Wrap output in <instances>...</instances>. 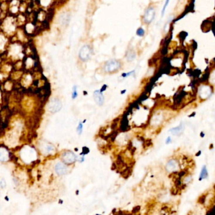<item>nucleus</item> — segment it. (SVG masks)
<instances>
[{"mask_svg":"<svg viewBox=\"0 0 215 215\" xmlns=\"http://www.w3.org/2000/svg\"><path fill=\"white\" fill-rule=\"evenodd\" d=\"M211 90L210 87L206 86V85L202 86L199 90V94L202 99H206L211 94Z\"/></svg>","mask_w":215,"mask_h":215,"instance_id":"9","label":"nucleus"},{"mask_svg":"<svg viewBox=\"0 0 215 215\" xmlns=\"http://www.w3.org/2000/svg\"><path fill=\"white\" fill-rule=\"evenodd\" d=\"M77 96H78V93H77V87L76 86H74L73 88V92H72V99H76Z\"/></svg>","mask_w":215,"mask_h":215,"instance_id":"16","label":"nucleus"},{"mask_svg":"<svg viewBox=\"0 0 215 215\" xmlns=\"http://www.w3.org/2000/svg\"><path fill=\"white\" fill-rule=\"evenodd\" d=\"M170 3V1H165V5H164V7H163V9H162V10H161V16H162V17H163V16L164 15L165 10H166V8H167V6H168V3Z\"/></svg>","mask_w":215,"mask_h":215,"instance_id":"19","label":"nucleus"},{"mask_svg":"<svg viewBox=\"0 0 215 215\" xmlns=\"http://www.w3.org/2000/svg\"><path fill=\"white\" fill-rule=\"evenodd\" d=\"M182 130H183V126L182 125H180L177 127L170 129L169 131L173 135H178L182 132Z\"/></svg>","mask_w":215,"mask_h":215,"instance_id":"12","label":"nucleus"},{"mask_svg":"<svg viewBox=\"0 0 215 215\" xmlns=\"http://www.w3.org/2000/svg\"><path fill=\"white\" fill-rule=\"evenodd\" d=\"M178 167H179V165H178L176 160H170L166 165V169L170 172H173L177 170L178 169Z\"/></svg>","mask_w":215,"mask_h":215,"instance_id":"8","label":"nucleus"},{"mask_svg":"<svg viewBox=\"0 0 215 215\" xmlns=\"http://www.w3.org/2000/svg\"><path fill=\"white\" fill-rule=\"evenodd\" d=\"M202 201H203L204 202H205V197L204 196H202L199 199V202L200 203H201V204H202Z\"/></svg>","mask_w":215,"mask_h":215,"instance_id":"21","label":"nucleus"},{"mask_svg":"<svg viewBox=\"0 0 215 215\" xmlns=\"http://www.w3.org/2000/svg\"><path fill=\"white\" fill-rule=\"evenodd\" d=\"M155 16V10L153 7H149L145 11L143 16V20L146 23H151Z\"/></svg>","mask_w":215,"mask_h":215,"instance_id":"5","label":"nucleus"},{"mask_svg":"<svg viewBox=\"0 0 215 215\" xmlns=\"http://www.w3.org/2000/svg\"><path fill=\"white\" fill-rule=\"evenodd\" d=\"M171 141H172L171 137H170V136H168L167 138V140H166V144H167V145L170 144V143H171Z\"/></svg>","mask_w":215,"mask_h":215,"instance_id":"22","label":"nucleus"},{"mask_svg":"<svg viewBox=\"0 0 215 215\" xmlns=\"http://www.w3.org/2000/svg\"><path fill=\"white\" fill-rule=\"evenodd\" d=\"M6 180L4 179V178H1V181H0V187H1V189H4L5 188H6Z\"/></svg>","mask_w":215,"mask_h":215,"instance_id":"18","label":"nucleus"},{"mask_svg":"<svg viewBox=\"0 0 215 215\" xmlns=\"http://www.w3.org/2000/svg\"><path fill=\"white\" fill-rule=\"evenodd\" d=\"M121 68L119 61L115 59L108 61L105 65V70L109 73H112L117 71Z\"/></svg>","mask_w":215,"mask_h":215,"instance_id":"4","label":"nucleus"},{"mask_svg":"<svg viewBox=\"0 0 215 215\" xmlns=\"http://www.w3.org/2000/svg\"><path fill=\"white\" fill-rule=\"evenodd\" d=\"M61 159L63 163L66 165H71L76 160V156L74 153L70 151H66L62 153Z\"/></svg>","mask_w":215,"mask_h":215,"instance_id":"3","label":"nucleus"},{"mask_svg":"<svg viewBox=\"0 0 215 215\" xmlns=\"http://www.w3.org/2000/svg\"><path fill=\"white\" fill-rule=\"evenodd\" d=\"M44 153L51 155V154L54 153L55 152V148L53 145H46L42 149Z\"/></svg>","mask_w":215,"mask_h":215,"instance_id":"11","label":"nucleus"},{"mask_svg":"<svg viewBox=\"0 0 215 215\" xmlns=\"http://www.w3.org/2000/svg\"><path fill=\"white\" fill-rule=\"evenodd\" d=\"M82 131H83V124L81 123H80L78 128H77V132H78V135H80L82 133Z\"/></svg>","mask_w":215,"mask_h":215,"instance_id":"17","label":"nucleus"},{"mask_svg":"<svg viewBox=\"0 0 215 215\" xmlns=\"http://www.w3.org/2000/svg\"><path fill=\"white\" fill-rule=\"evenodd\" d=\"M136 34L137 35L140 36V37H143V36L145 35V30L143 28H137V30H136Z\"/></svg>","mask_w":215,"mask_h":215,"instance_id":"14","label":"nucleus"},{"mask_svg":"<svg viewBox=\"0 0 215 215\" xmlns=\"http://www.w3.org/2000/svg\"><path fill=\"white\" fill-rule=\"evenodd\" d=\"M92 55V49L88 45H85L80 49L79 52V57L83 61H87L90 59Z\"/></svg>","mask_w":215,"mask_h":215,"instance_id":"2","label":"nucleus"},{"mask_svg":"<svg viewBox=\"0 0 215 215\" xmlns=\"http://www.w3.org/2000/svg\"><path fill=\"white\" fill-rule=\"evenodd\" d=\"M208 169H207L206 165H203L201 168L199 177V180L201 181L203 179H206V178H208Z\"/></svg>","mask_w":215,"mask_h":215,"instance_id":"10","label":"nucleus"},{"mask_svg":"<svg viewBox=\"0 0 215 215\" xmlns=\"http://www.w3.org/2000/svg\"><path fill=\"white\" fill-rule=\"evenodd\" d=\"M209 82L213 85H215V70L212 72L209 77Z\"/></svg>","mask_w":215,"mask_h":215,"instance_id":"15","label":"nucleus"},{"mask_svg":"<svg viewBox=\"0 0 215 215\" xmlns=\"http://www.w3.org/2000/svg\"><path fill=\"white\" fill-rule=\"evenodd\" d=\"M94 99L97 105H102L104 103V96L102 94V92L100 90H95L94 92Z\"/></svg>","mask_w":215,"mask_h":215,"instance_id":"7","label":"nucleus"},{"mask_svg":"<svg viewBox=\"0 0 215 215\" xmlns=\"http://www.w3.org/2000/svg\"><path fill=\"white\" fill-rule=\"evenodd\" d=\"M9 159V154L6 150H3V148L1 149V154H0V159L1 161H7Z\"/></svg>","mask_w":215,"mask_h":215,"instance_id":"13","label":"nucleus"},{"mask_svg":"<svg viewBox=\"0 0 215 215\" xmlns=\"http://www.w3.org/2000/svg\"><path fill=\"white\" fill-rule=\"evenodd\" d=\"M54 170L56 173L58 174V176H62L65 175L68 172V168L66 164H64L63 162H58L54 167Z\"/></svg>","mask_w":215,"mask_h":215,"instance_id":"6","label":"nucleus"},{"mask_svg":"<svg viewBox=\"0 0 215 215\" xmlns=\"http://www.w3.org/2000/svg\"><path fill=\"white\" fill-rule=\"evenodd\" d=\"M134 72H135V71H131V72H129V73H123V75H122V76H123V77H127V76H128L129 75H131L132 73H133Z\"/></svg>","mask_w":215,"mask_h":215,"instance_id":"20","label":"nucleus"},{"mask_svg":"<svg viewBox=\"0 0 215 215\" xmlns=\"http://www.w3.org/2000/svg\"><path fill=\"white\" fill-rule=\"evenodd\" d=\"M62 108V103L58 99H52L48 104V111L52 113L59 112Z\"/></svg>","mask_w":215,"mask_h":215,"instance_id":"1","label":"nucleus"}]
</instances>
